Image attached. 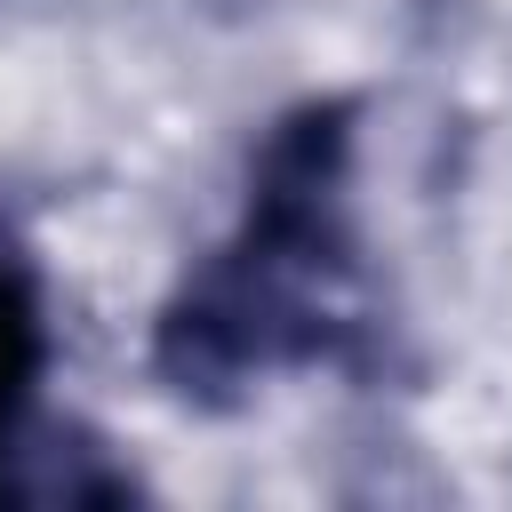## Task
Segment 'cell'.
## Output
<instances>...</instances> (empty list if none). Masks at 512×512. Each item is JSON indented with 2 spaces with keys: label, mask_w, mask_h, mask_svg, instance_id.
<instances>
[{
  "label": "cell",
  "mask_w": 512,
  "mask_h": 512,
  "mask_svg": "<svg viewBox=\"0 0 512 512\" xmlns=\"http://www.w3.org/2000/svg\"><path fill=\"white\" fill-rule=\"evenodd\" d=\"M352 144V96H304L264 128L232 240L208 248L152 320V376L184 408H240L280 368L376 376L384 320L360 296Z\"/></svg>",
  "instance_id": "1"
},
{
  "label": "cell",
  "mask_w": 512,
  "mask_h": 512,
  "mask_svg": "<svg viewBox=\"0 0 512 512\" xmlns=\"http://www.w3.org/2000/svg\"><path fill=\"white\" fill-rule=\"evenodd\" d=\"M144 480L88 432V424H16L0 440V504L64 512V504H136Z\"/></svg>",
  "instance_id": "2"
},
{
  "label": "cell",
  "mask_w": 512,
  "mask_h": 512,
  "mask_svg": "<svg viewBox=\"0 0 512 512\" xmlns=\"http://www.w3.org/2000/svg\"><path fill=\"white\" fill-rule=\"evenodd\" d=\"M40 368H48V312H40V280H32V264L0 240V440L32 416Z\"/></svg>",
  "instance_id": "3"
}]
</instances>
